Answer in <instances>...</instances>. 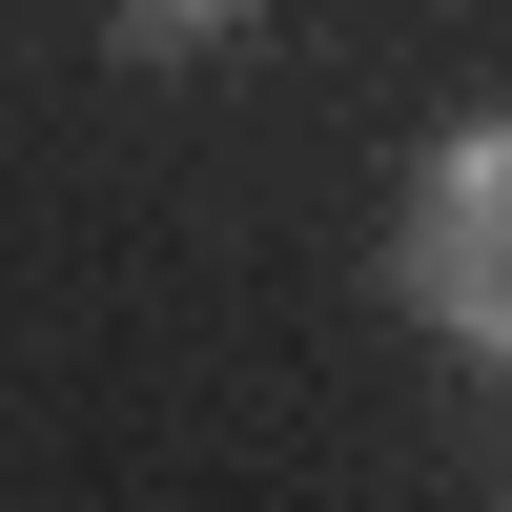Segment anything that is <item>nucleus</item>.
Listing matches in <instances>:
<instances>
[{
	"label": "nucleus",
	"instance_id": "1",
	"mask_svg": "<svg viewBox=\"0 0 512 512\" xmlns=\"http://www.w3.org/2000/svg\"><path fill=\"white\" fill-rule=\"evenodd\" d=\"M390 287L451 328V349L512 369V123H451L410 164V226H390Z\"/></svg>",
	"mask_w": 512,
	"mask_h": 512
},
{
	"label": "nucleus",
	"instance_id": "2",
	"mask_svg": "<svg viewBox=\"0 0 512 512\" xmlns=\"http://www.w3.org/2000/svg\"><path fill=\"white\" fill-rule=\"evenodd\" d=\"M123 21V62H185V41H226V21H267V0H103Z\"/></svg>",
	"mask_w": 512,
	"mask_h": 512
}]
</instances>
